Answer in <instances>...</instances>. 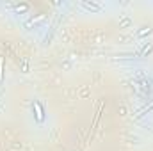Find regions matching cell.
I'll return each instance as SVG.
<instances>
[{"label":"cell","mask_w":153,"mask_h":151,"mask_svg":"<svg viewBox=\"0 0 153 151\" xmlns=\"http://www.w3.org/2000/svg\"><path fill=\"white\" fill-rule=\"evenodd\" d=\"M30 109H32V115H34V121L36 123H45L46 121V110H45V105L39 101V100H32L30 101Z\"/></svg>","instance_id":"obj_1"},{"label":"cell","mask_w":153,"mask_h":151,"mask_svg":"<svg viewBox=\"0 0 153 151\" xmlns=\"http://www.w3.org/2000/svg\"><path fill=\"white\" fill-rule=\"evenodd\" d=\"M13 9H14V13H16V14H27V13L30 11V4H27V2L13 4Z\"/></svg>","instance_id":"obj_2"},{"label":"cell","mask_w":153,"mask_h":151,"mask_svg":"<svg viewBox=\"0 0 153 151\" xmlns=\"http://www.w3.org/2000/svg\"><path fill=\"white\" fill-rule=\"evenodd\" d=\"M80 7L91 11V13H100L102 11V5L100 4H94V2H80Z\"/></svg>","instance_id":"obj_3"},{"label":"cell","mask_w":153,"mask_h":151,"mask_svg":"<svg viewBox=\"0 0 153 151\" xmlns=\"http://www.w3.org/2000/svg\"><path fill=\"white\" fill-rule=\"evenodd\" d=\"M152 32H153V29L150 27V25H148V27H143V29H139V30H137V38L144 39V38H148Z\"/></svg>","instance_id":"obj_4"},{"label":"cell","mask_w":153,"mask_h":151,"mask_svg":"<svg viewBox=\"0 0 153 151\" xmlns=\"http://www.w3.org/2000/svg\"><path fill=\"white\" fill-rule=\"evenodd\" d=\"M153 50V44L150 43V44H144V48H143V55H146V53H150Z\"/></svg>","instance_id":"obj_5"},{"label":"cell","mask_w":153,"mask_h":151,"mask_svg":"<svg viewBox=\"0 0 153 151\" xmlns=\"http://www.w3.org/2000/svg\"><path fill=\"white\" fill-rule=\"evenodd\" d=\"M125 25H130V20H128V18H125V20L121 21V27H125Z\"/></svg>","instance_id":"obj_6"}]
</instances>
